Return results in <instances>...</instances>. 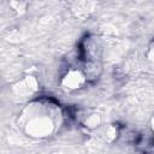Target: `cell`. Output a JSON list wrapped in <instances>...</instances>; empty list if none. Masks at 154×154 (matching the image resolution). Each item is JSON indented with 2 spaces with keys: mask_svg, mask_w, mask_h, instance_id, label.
<instances>
[{
  "mask_svg": "<svg viewBox=\"0 0 154 154\" xmlns=\"http://www.w3.org/2000/svg\"><path fill=\"white\" fill-rule=\"evenodd\" d=\"M87 82V75L78 69H70L61 78V85L70 91L81 89Z\"/></svg>",
  "mask_w": 154,
  "mask_h": 154,
  "instance_id": "6da1fadb",
  "label": "cell"
},
{
  "mask_svg": "<svg viewBox=\"0 0 154 154\" xmlns=\"http://www.w3.org/2000/svg\"><path fill=\"white\" fill-rule=\"evenodd\" d=\"M100 123H101L100 116L96 113L85 114V116H83V119H82V124L88 129H95L100 125Z\"/></svg>",
  "mask_w": 154,
  "mask_h": 154,
  "instance_id": "7a4b0ae2",
  "label": "cell"
}]
</instances>
